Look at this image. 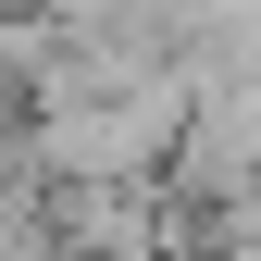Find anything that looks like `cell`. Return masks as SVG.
<instances>
[{
	"mask_svg": "<svg viewBox=\"0 0 261 261\" xmlns=\"http://www.w3.org/2000/svg\"><path fill=\"white\" fill-rule=\"evenodd\" d=\"M0 13H38V0H0Z\"/></svg>",
	"mask_w": 261,
	"mask_h": 261,
	"instance_id": "cell-1",
	"label": "cell"
}]
</instances>
